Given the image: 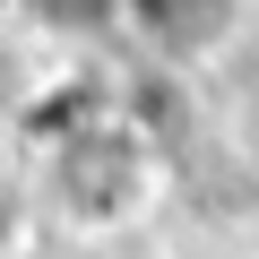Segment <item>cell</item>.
Masks as SVG:
<instances>
[{"mask_svg": "<svg viewBox=\"0 0 259 259\" xmlns=\"http://www.w3.org/2000/svg\"><path fill=\"white\" fill-rule=\"evenodd\" d=\"M52 190H61V216L69 225L112 233V225H130L164 190V156H156L147 130H130L121 112H95L87 130L52 139Z\"/></svg>", "mask_w": 259, "mask_h": 259, "instance_id": "obj_1", "label": "cell"}, {"mask_svg": "<svg viewBox=\"0 0 259 259\" xmlns=\"http://www.w3.org/2000/svg\"><path fill=\"white\" fill-rule=\"evenodd\" d=\"M121 26L156 44L164 61H199V52H225L233 26H242V0H121Z\"/></svg>", "mask_w": 259, "mask_h": 259, "instance_id": "obj_2", "label": "cell"}, {"mask_svg": "<svg viewBox=\"0 0 259 259\" xmlns=\"http://www.w3.org/2000/svg\"><path fill=\"white\" fill-rule=\"evenodd\" d=\"M44 26H121V0H18Z\"/></svg>", "mask_w": 259, "mask_h": 259, "instance_id": "obj_3", "label": "cell"}, {"mask_svg": "<svg viewBox=\"0 0 259 259\" xmlns=\"http://www.w3.org/2000/svg\"><path fill=\"white\" fill-rule=\"evenodd\" d=\"M18 250V199H9V182H0V259Z\"/></svg>", "mask_w": 259, "mask_h": 259, "instance_id": "obj_4", "label": "cell"}]
</instances>
